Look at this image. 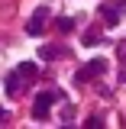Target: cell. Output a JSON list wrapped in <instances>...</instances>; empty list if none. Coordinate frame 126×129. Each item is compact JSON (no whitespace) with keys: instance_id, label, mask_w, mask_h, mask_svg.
I'll return each instance as SVG.
<instances>
[{"instance_id":"11","label":"cell","mask_w":126,"mask_h":129,"mask_svg":"<svg viewBox=\"0 0 126 129\" xmlns=\"http://www.w3.org/2000/svg\"><path fill=\"white\" fill-rule=\"evenodd\" d=\"M123 84H126V71H123Z\"/></svg>"},{"instance_id":"4","label":"cell","mask_w":126,"mask_h":129,"mask_svg":"<svg viewBox=\"0 0 126 129\" xmlns=\"http://www.w3.org/2000/svg\"><path fill=\"white\" fill-rule=\"evenodd\" d=\"M100 19L113 29V26L120 23V10H116V3H104V7H100Z\"/></svg>"},{"instance_id":"8","label":"cell","mask_w":126,"mask_h":129,"mask_svg":"<svg viewBox=\"0 0 126 129\" xmlns=\"http://www.w3.org/2000/svg\"><path fill=\"white\" fill-rule=\"evenodd\" d=\"M42 58H62L65 55V48H52V45H42V52H39Z\"/></svg>"},{"instance_id":"2","label":"cell","mask_w":126,"mask_h":129,"mask_svg":"<svg viewBox=\"0 0 126 129\" xmlns=\"http://www.w3.org/2000/svg\"><path fill=\"white\" fill-rule=\"evenodd\" d=\"M104 71H107V58H94V61H87L84 64V68H81L78 74H74V84H87V81L91 78H97V74H104Z\"/></svg>"},{"instance_id":"9","label":"cell","mask_w":126,"mask_h":129,"mask_svg":"<svg viewBox=\"0 0 126 129\" xmlns=\"http://www.w3.org/2000/svg\"><path fill=\"white\" fill-rule=\"evenodd\" d=\"M97 42H100V36H97L94 29H87V32H84V45H97Z\"/></svg>"},{"instance_id":"10","label":"cell","mask_w":126,"mask_h":129,"mask_svg":"<svg viewBox=\"0 0 126 129\" xmlns=\"http://www.w3.org/2000/svg\"><path fill=\"white\" fill-rule=\"evenodd\" d=\"M84 126H87V129H100V126H104V123H100V116H91V119H87Z\"/></svg>"},{"instance_id":"7","label":"cell","mask_w":126,"mask_h":129,"mask_svg":"<svg viewBox=\"0 0 126 129\" xmlns=\"http://www.w3.org/2000/svg\"><path fill=\"white\" fill-rule=\"evenodd\" d=\"M55 26H58L62 32H71V29H74V19H71V16H58V19H55Z\"/></svg>"},{"instance_id":"1","label":"cell","mask_w":126,"mask_h":129,"mask_svg":"<svg viewBox=\"0 0 126 129\" xmlns=\"http://www.w3.org/2000/svg\"><path fill=\"white\" fill-rule=\"evenodd\" d=\"M62 97H65V94L58 90V87L42 90V94L36 97V103H32V116H36V119H48V107H52V103H58Z\"/></svg>"},{"instance_id":"5","label":"cell","mask_w":126,"mask_h":129,"mask_svg":"<svg viewBox=\"0 0 126 129\" xmlns=\"http://www.w3.org/2000/svg\"><path fill=\"white\" fill-rule=\"evenodd\" d=\"M3 87H7V94H19V90H23V74H19V71H10V74H7V78H3Z\"/></svg>"},{"instance_id":"3","label":"cell","mask_w":126,"mask_h":129,"mask_svg":"<svg viewBox=\"0 0 126 129\" xmlns=\"http://www.w3.org/2000/svg\"><path fill=\"white\" fill-rule=\"evenodd\" d=\"M45 19H48V7H39V10L32 13V19L26 23V32H29V36H42V32H45Z\"/></svg>"},{"instance_id":"6","label":"cell","mask_w":126,"mask_h":129,"mask_svg":"<svg viewBox=\"0 0 126 129\" xmlns=\"http://www.w3.org/2000/svg\"><path fill=\"white\" fill-rule=\"evenodd\" d=\"M16 71L23 74V81H36V78H39V64H36V61H23Z\"/></svg>"}]
</instances>
